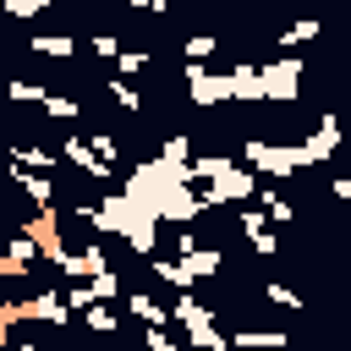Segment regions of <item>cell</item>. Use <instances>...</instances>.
<instances>
[{
    "label": "cell",
    "mask_w": 351,
    "mask_h": 351,
    "mask_svg": "<svg viewBox=\"0 0 351 351\" xmlns=\"http://www.w3.org/2000/svg\"><path fill=\"white\" fill-rule=\"evenodd\" d=\"M126 313L143 318V324H165V318H170V307H159L148 291H126Z\"/></svg>",
    "instance_id": "ac0fdd59"
},
{
    "label": "cell",
    "mask_w": 351,
    "mask_h": 351,
    "mask_svg": "<svg viewBox=\"0 0 351 351\" xmlns=\"http://www.w3.org/2000/svg\"><path fill=\"white\" fill-rule=\"evenodd\" d=\"M5 165H27V170H55V165H60V154H49V148H38V143H11V148H5Z\"/></svg>",
    "instance_id": "5bb4252c"
},
{
    "label": "cell",
    "mask_w": 351,
    "mask_h": 351,
    "mask_svg": "<svg viewBox=\"0 0 351 351\" xmlns=\"http://www.w3.org/2000/svg\"><path fill=\"white\" fill-rule=\"evenodd\" d=\"M110 99H115V104H121V110H132V115H137V110H143V93H137V88H132V82H110Z\"/></svg>",
    "instance_id": "1f68e13d"
},
{
    "label": "cell",
    "mask_w": 351,
    "mask_h": 351,
    "mask_svg": "<svg viewBox=\"0 0 351 351\" xmlns=\"http://www.w3.org/2000/svg\"><path fill=\"white\" fill-rule=\"evenodd\" d=\"M143 66H148V49H121V55H115V71H121V77H137Z\"/></svg>",
    "instance_id": "4dcf8cb0"
},
{
    "label": "cell",
    "mask_w": 351,
    "mask_h": 351,
    "mask_svg": "<svg viewBox=\"0 0 351 351\" xmlns=\"http://www.w3.org/2000/svg\"><path fill=\"white\" fill-rule=\"evenodd\" d=\"M296 5H302V11H307V0H296Z\"/></svg>",
    "instance_id": "74e56055"
},
{
    "label": "cell",
    "mask_w": 351,
    "mask_h": 351,
    "mask_svg": "<svg viewBox=\"0 0 351 351\" xmlns=\"http://www.w3.org/2000/svg\"><path fill=\"white\" fill-rule=\"evenodd\" d=\"M77 110H82V104L66 99V93H49V99H44V115H55V121H77Z\"/></svg>",
    "instance_id": "f546056e"
},
{
    "label": "cell",
    "mask_w": 351,
    "mask_h": 351,
    "mask_svg": "<svg viewBox=\"0 0 351 351\" xmlns=\"http://www.w3.org/2000/svg\"><path fill=\"white\" fill-rule=\"evenodd\" d=\"M236 225H241V236H247V247H252L258 258H274V252H280V236L263 225V214H258V208H241V214H236Z\"/></svg>",
    "instance_id": "8fae6325"
},
{
    "label": "cell",
    "mask_w": 351,
    "mask_h": 351,
    "mask_svg": "<svg viewBox=\"0 0 351 351\" xmlns=\"http://www.w3.org/2000/svg\"><path fill=\"white\" fill-rule=\"evenodd\" d=\"M121 192H126V203L132 208H143V214H154L159 225H192V219H203V192H197V181H192V159L186 165H170V159H137L126 176H121Z\"/></svg>",
    "instance_id": "6da1fadb"
},
{
    "label": "cell",
    "mask_w": 351,
    "mask_h": 351,
    "mask_svg": "<svg viewBox=\"0 0 351 351\" xmlns=\"http://www.w3.org/2000/svg\"><path fill=\"white\" fill-rule=\"evenodd\" d=\"M340 137H346V132H340V115H335V110H324V115H318V126H313V132L296 143V159H302V170H307V165H324V159L340 148Z\"/></svg>",
    "instance_id": "8992f818"
},
{
    "label": "cell",
    "mask_w": 351,
    "mask_h": 351,
    "mask_svg": "<svg viewBox=\"0 0 351 351\" xmlns=\"http://www.w3.org/2000/svg\"><path fill=\"white\" fill-rule=\"evenodd\" d=\"M181 49H186V60H208V55L219 49V38H214V33H192Z\"/></svg>",
    "instance_id": "f1b7e54d"
},
{
    "label": "cell",
    "mask_w": 351,
    "mask_h": 351,
    "mask_svg": "<svg viewBox=\"0 0 351 351\" xmlns=\"http://www.w3.org/2000/svg\"><path fill=\"white\" fill-rule=\"evenodd\" d=\"M258 82H263V104H291V99L302 93V60H296V55L263 60V66H258Z\"/></svg>",
    "instance_id": "277c9868"
},
{
    "label": "cell",
    "mask_w": 351,
    "mask_h": 351,
    "mask_svg": "<svg viewBox=\"0 0 351 351\" xmlns=\"http://www.w3.org/2000/svg\"><path fill=\"white\" fill-rule=\"evenodd\" d=\"M291 335L285 329H241V335H230V346H269V351H280Z\"/></svg>",
    "instance_id": "ffe728a7"
},
{
    "label": "cell",
    "mask_w": 351,
    "mask_h": 351,
    "mask_svg": "<svg viewBox=\"0 0 351 351\" xmlns=\"http://www.w3.org/2000/svg\"><path fill=\"white\" fill-rule=\"evenodd\" d=\"M263 296H269L274 307H285V313H302V307H307V302H302L291 285H280V280H263Z\"/></svg>",
    "instance_id": "d4e9b609"
},
{
    "label": "cell",
    "mask_w": 351,
    "mask_h": 351,
    "mask_svg": "<svg viewBox=\"0 0 351 351\" xmlns=\"http://www.w3.org/2000/svg\"><path fill=\"white\" fill-rule=\"evenodd\" d=\"M27 49H33V55H49V60H71V55H77V38H71V33H33Z\"/></svg>",
    "instance_id": "9a60e30c"
},
{
    "label": "cell",
    "mask_w": 351,
    "mask_h": 351,
    "mask_svg": "<svg viewBox=\"0 0 351 351\" xmlns=\"http://www.w3.org/2000/svg\"><path fill=\"white\" fill-rule=\"evenodd\" d=\"M148 269H154L170 291H192V285H197V274L186 269V258H181V252H176V258H159V252H154V258H148Z\"/></svg>",
    "instance_id": "4fadbf2b"
},
{
    "label": "cell",
    "mask_w": 351,
    "mask_h": 351,
    "mask_svg": "<svg viewBox=\"0 0 351 351\" xmlns=\"http://www.w3.org/2000/svg\"><path fill=\"white\" fill-rule=\"evenodd\" d=\"M192 247H197V236H192V225H181L176 230V252H192Z\"/></svg>",
    "instance_id": "d590c367"
},
{
    "label": "cell",
    "mask_w": 351,
    "mask_h": 351,
    "mask_svg": "<svg viewBox=\"0 0 351 351\" xmlns=\"http://www.w3.org/2000/svg\"><path fill=\"white\" fill-rule=\"evenodd\" d=\"M230 82H236V99H241V104H263V82H258V66H230Z\"/></svg>",
    "instance_id": "e0dca14e"
},
{
    "label": "cell",
    "mask_w": 351,
    "mask_h": 351,
    "mask_svg": "<svg viewBox=\"0 0 351 351\" xmlns=\"http://www.w3.org/2000/svg\"><path fill=\"white\" fill-rule=\"evenodd\" d=\"M88 49H93L99 60H115V55H121V38H115V33H93V38H88Z\"/></svg>",
    "instance_id": "d6a6232c"
},
{
    "label": "cell",
    "mask_w": 351,
    "mask_h": 351,
    "mask_svg": "<svg viewBox=\"0 0 351 351\" xmlns=\"http://www.w3.org/2000/svg\"><path fill=\"white\" fill-rule=\"evenodd\" d=\"M104 263H110V258H104V247H82V252H71V247H66V258H60L55 269H60L66 280H88V274H99Z\"/></svg>",
    "instance_id": "7c38bea8"
},
{
    "label": "cell",
    "mask_w": 351,
    "mask_h": 351,
    "mask_svg": "<svg viewBox=\"0 0 351 351\" xmlns=\"http://www.w3.org/2000/svg\"><path fill=\"white\" fill-rule=\"evenodd\" d=\"M241 165H252L258 176H274V181H291L302 170L296 143H263V137H247L241 143Z\"/></svg>",
    "instance_id": "3957f363"
},
{
    "label": "cell",
    "mask_w": 351,
    "mask_h": 351,
    "mask_svg": "<svg viewBox=\"0 0 351 351\" xmlns=\"http://www.w3.org/2000/svg\"><path fill=\"white\" fill-rule=\"evenodd\" d=\"M5 99H11V104H44V99H49V88H38V82H22V77H16V82H5Z\"/></svg>",
    "instance_id": "603a6c76"
},
{
    "label": "cell",
    "mask_w": 351,
    "mask_h": 351,
    "mask_svg": "<svg viewBox=\"0 0 351 351\" xmlns=\"http://www.w3.org/2000/svg\"><path fill=\"white\" fill-rule=\"evenodd\" d=\"M0 11H5V16H16V22H33V16H44V11H49V0H0Z\"/></svg>",
    "instance_id": "484cf974"
},
{
    "label": "cell",
    "mask_w": 351,
    "mask_h": 351,
    "mask_svg": "<svg viewBox=\"0 0 351 351\" xmlns=\"http://www.w3.org/2000/svg\"><path fill=\"white\" fill-rule=\"evenodd\" d=\"M88 143H93V154H99V159H110V165L121 159V143H115L110 132H88Z\"/></svg>",
    "instance_id": "836d02e7"
},
{
    "label": "cell",
    "mask_w": 351,
    "mask_h": 351,
    "mask_svg": "<svg viewBox=\"0 0 351 351\" xmlns=\"http://www.w3.org/2000/svg\"><path fill=\"white\" fill-rule=\"evenodd\" d=\"M5 176L27 192V203L33 208H44V203H55V176L49 170H27V165H5Z\"/></svg>",
    "instance_id": "30bf717a"
},
{
    "label": "cell",
    "mask_w": 351,
    "mask_h": 351,
    "mask_svg": "<svg viewBox=\"0 0 351 351\" xmlns=\"http://www.w3.org/2000/svg\"><path fill=\"white\" fill-rule=\"evenodd\" d=\"M143 340H148V351H176V340L165 335V324H143Z\"/></svg>",
    "instance_id": "e575fe53"
},
{
    "label": "cell",
    "mask_w": 351,
    "mask_h": 351,
    "mask_svg": "<svg viewBox=\"0 0 351 351\" xmlns=\"http://www.w3.org/2000/svg\"><path fill=\"white\" fill-rule=\"evenodd\" d=\"M22 230L38 241V258H44V263H60V258H66V241H60V214H55V203L33 208V219H27Z\"/></svg>",
    "instance_id": "52a82bcc"
},
{
    "label": "cell",
    "mask_w": 351,
    "mask_h": 351,
    "mask_svg": "<svg viewBox=\"0 0 351 351\" xmlns=\"http://www.w3.org/2000/svg\"><path fill=\"white\" fill-rule=\"evenodd\" d=\"M329 192H335V197L351 208V176H335V186H329Z\"/></svg>",
    "instance_id": "8d00e7d4"
},
{
    "label": "cell",
    "mask_w": 351,
    "mask_h": 351,
    "mask_svg": "<svg viewBox=\"0 0 351 351\" xmlns=\"http://www.w3.org/2000/svg\"><path fill=\"white\" fill-rule=\"evenodd\" d=\"M318 33H324V22H318V16H296V22L280 33V44H285V49H302V44H313Z\"/></svg>",
    "instance_id": "d6986e66"
},
{
    "label": "cell",
    "mask_w": 351,
    "mask_h": 351,
    "mask_svg": "<svg viewBox=\"0 0 351 351\" xmlns=\"http://www.w3.org/2000/svg\"><path fill=\"white\" fill-rule=\"evenodd\" d=\"M186 258V269L197 274V280H219V269H225V252L219 247H192V252H181Z\"/></svg>",
    "instance_id": "2e32d148"
},
{
    "label": "cell",
    "mask_w": 351,
    "mask_h": 351,
    "mask_svg": "<svg viewBox=\"0 0 351 351\" xmlns=\"http://www.w3.org/2000/svg\"><path fill=\"white\" fill-rule=\"evenodd\" d=\"M5 252H11V258H16V263H27V269H33V263H38V241H33V236H27V230H16V236H11V247H5Z\"/></svg>",
    "instance_id": "4316f807"
},
{
    "label": "cell",
    "mask_w": 351,
    "mask_h": 351,
    "mask_svg": "<svg viewBox=\"0 0 351 351\" xmlns=\"http://www.w3.org/2000/svg\"><path fill=\"white\" fill-rule=\"evenodd\" d=\"M159 159H170V165H186V159H192V137H186V132H170V137L159 143Z\"/></svg>",
    "instance_id": "cb8c5ba5"
},
{
    "label": "cell",
    "mask_w": 351,
    "mask_h": 351,
    "mask_svg": "<svg viewBox=\"0 0 351 351\" xmlns=\"http://www.w3.org/2000/svg\"><path fill=\"white\" fill-rule=\"evenodd\" d=\"M60 159H66V165H77L88 181H115V176H121L110 159H99V154H93V143H88V137H66V143H60Z\"/></svg>",
    "instance_id": "ba28073f"
},
{
    "label": "cell",
    "mask_w": 351,
    "mask_h": 351,
    "mask_svg": "<svg viewBox=\"0 0 351 351\" xmlns=\"http://www.w3.org/2000/svg\"><path fill=\"white\" fill-rule=\"evenodd\" d=\"M82 318H88V329H104V335H110V329H121V318H115L104 302H88V307H82Z\"/></svg>",
    "instance_id": "83f0119b"
},
{
    "label": "cell",
    "mask_w": 351,
    "mask_h": 351,
    "mask_svg": "<svg viewBox=\"0 0 351 351\" xmlns=\"http://www.w3.org/2000/svg\"><path fill=\"white\" fill-rule=\"evenodd\" d=\"M88 291H93V302H110V296H121V274L104 263L99 274H88Z\"/></svg>",
    "instance_id": "7402d4cb"
},
{
    "label": "cell",
    "mask_w": 351,
    "mask_h": 351,
    "mask_svg": "<svg viewBox=\"0 0 351 351\" xmlns=\"http://www.w3.org/2000/svg\"><path fill=\"white\" fill-rule=\"evenodd\" d=\"M186 93L197 110H208V104H230L236 82H230V71H208L203 60H186Z\"/></svg>",
    "instance_id": "5b68a950"
},
{
    "label": "cell",
    "mask_w": 351,
    "mask_h": 351,
    "mask_svg": "<svg viewBox=\"0 0 351 351\" xmlns=\"http://www.w3.org/2000/svg\"><path fill=\"white\" fill-rule=\"evenodd\" d=\"M192 181H208V192H203V203L208 208H219V203H247L252 192H258V170L252 165H241V159H208V154H192Z\"/></svg>",
    "instance_id": "7a4b0ae2"
},
{
    "label": "cell",
    "mask_w": 351,
    "mask_h": 351,
    "mask_svg": "<svg viewBox=\"0 0 351 351\" xmlns=\"http://www.w3.org/2000/svg\"><path fill=\"white\" fill-rule=\"evenodd\" d=\"M121 241H126L137 258H154V252H159V219H154V214H143V208H132V214H126V225H121Z\"/></svg>",
    "instance_id": "9c48e42d"
},
{
    "label": "cell",
    "mask_w": 351,
    "mask_h": 351,
    "mask_svg": "<svg viewBox=\"0 0 351 351\" xmlns=\"http://www.w3.org/2000/svg\"><path fill=\"white\" fill-rule=\"evenodd\" d=\"M252 197H263V214H269V219H291V214H296V208H291V197H285V192H274V186H263V181H258V192H252Z\"/></svg>",
    "instance_id": "44dd1931"
}]
</instances>
